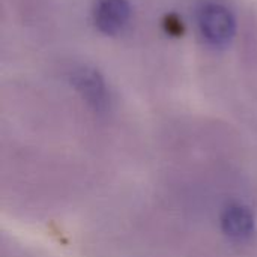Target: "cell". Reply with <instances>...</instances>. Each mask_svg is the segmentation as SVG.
I'll list each match as a JSON object with an SVG mask.
<instances>
[{
    "label": "cell",
    "instance_id": "1",
    "mask_svg": "<svg viewBox=\"0 0 257 257\" xmlns=\"http://www.w3.org/2000/svg\"><path fill=\"white\" fill-rule=\"evenodd\" d=\"M202 41L214 50L227 48L238 29L236 15L224 0H197L193 9Z\"/></svg>",
    "mask_w": 257,
    "mask_h": 257
},
{
    "label": "cell",
    "instance_id": "2",
    "mask_svg": "<svg viewBox=\"0 0 257 257\" xmlns=\"http://www.w3.org/2000/svg\"><path fill=\"white\" fill-rule=\"evenodd\" d=\"M68 83L81 105L99 120L105 119L113 108L110 87L101 72L89 65H74L68 71Z\"/></svg>",
    "mask_w": 257,
    "mask_h": 257
},
{
    "label": "cell",
    "instance_id": "3",
    "mask_svg": "<svg viewBox=\"0 0 257 257\" xmlns=\"http://www.w3.org/2000/svg\"><path fill=\"white\" fill-rule=\"evenodd\" d=\"M131 17L130 0H95L92 8L93 24L105 36L120 35L128 27Z\"/></svg>",
    "mask_w": 257,
    "mask_h": 257
}]
</instances>
